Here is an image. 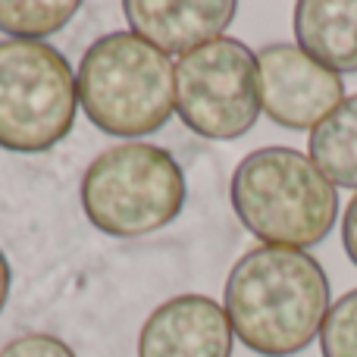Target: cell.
Here are the masks:
<instances>
[{"mask_svg":"<svg viewBox=\"0 0 357 357\" xmlns=\"http://www.w3.org/2000/svg\"><path fill=\"white\" fill-rule=\"evenodd\" d=\"M229 197L241 226L273 248L320 245L339 216L335 185L295 148L251 151L235 167Z\"/></svg>","mask_w":357,"mask_h":357,"instance_id":"obj_2","label":"cell"},{"mask_svg":"<svg viewBox=\"0 0 357 357\" xmlns=\"http://www.w3.org/2000/svg\"><path fill=\"white\" fill-rule=\"evenodd\" d=\"M257 54L238 38H216L176 63V113L195 135L235 142L260 116Z\"/></svg>","mask_w":357,"mask_h":357,"instance_id":"obj_6","label":"cell"},{"mask_svg":"<svg viewBox=\"0 0 357 357\" xmlns=\"http://www.w3.org/2000/svg\"><path fill=\"white\" fill-rule=\"evenodd\" d=\"M0 357H75V351L63 339L47 333H29L6 342L0 348Z\"/></svg>","mask_w":357,"mask_h":357,"instance_id":"obj_14","label":"cell"},{"mask_svg":"<svg viewBox=\"0 0 357 357\" xmlns=\"http://www.w3.org/2000/svg\"><path fill=\"white\" fill-rule=\"evenodd\" d=\"M123 13L132 31L163 54H191L222 38L238 3L232 0H126Z\"/></svg>","mask_w":357,"mask_h":357,"instance_id":"obj_9","label":"cell"},{"mask_svg":"<svg viewBox=\"0 0 357 357\" xmlns=\"http://www.w3.org/2000/svg\"><path fill=\"white\" fill-rule=\"evenodd\" d=\"M260 107L282 129L314 132L345 100L342 75L320 66L298 44H266L257 50Z\"/></svg>","mask_w":357,"mask_h":357,"instance_id":"obj_7","label":"cell"},{"mask_svg":"<svg viewBox=\"0 0 357 357\" xmlns=\"http://www.w3.org/2000/svg\"><path fill=\"white\" fill-rule=\"evenodd\" d=\"M310 160L335 188H357V94L310 132Z\"/></svg>","mask_w":357,"mask_h":357,"instance_id":"obj_11","label":"cell"},{"mask_svg":"<svg viewBox=\"0 0 357 357\" xmlns=\"http://www.w3.org/2000/svg\"><path fill=\"white\" fill-rule=\"evenodd\" d=\"M75 85L88 123L126 142L160 132L176 110V66L135 31L100 35L82 56Z\"/></svg>","mask_w":357,"mask_h":357,"instance_id":"obj_3","label":"cell"},{"mask_svg":"<svg viewBox=\"0 0 357 357\" xmlns=\"http://www.w3.org/2000/svg\"><path fill=\"white\" fill-rule=\"evenodd\" d=\"M222 301L241 345L260 357H291L320 335L329 276L307 251L264 245L238 257Z\"/></svg>","mask_w":357,"mask_h":357,"instance_id":"obj_1","label":"cell"},{"mask_svg":"<svg viewBox=\"0 0 357 357\" xmlns=\"http://www.w3.org/2000/svg\"><path fill=\"white\" fill-rule=\"evenodd\" d=\"M79 0H0V31L16 41H44L73 22Z\"/></svg>","mask_w":357,"mask_h":357,"instance_id":"obj_12","label":"cell"},{"mask_svg":"<svg viewBox=\"0 0 357 357\" xmlns=\"http://www.w3.org/2000/svg\"><path fill=\"white\" fill-rule=\"evenodd\" d=\"M10 279H13V273H10V260H6V254L0 251V314H3L6 298H10Z\"/></svg>","mask_w":357,"mask_h":357,"instance_id":"obj_16","label":"cell"},{"mask_svg":"<svg viewBox=\"0 0 357 357\" xmlns=\"http://www.w3.org/2000/svg\"><path fill=\"white\" fill-rule=\"evenodd\" d=\"M342 245H345L348 260L357 266V195L348 201L345 216H342Z\"/></svg>","mask_w":357,"mask_h":357,"instance_id":"obj_15","label":"cell"},{"mask_svg":"<svg viewBox=\"0 0 357 357\" xmlns=\"http://www.w3.org/2000/svg\"><path fill=\"white\" fill-rule=\"evenodd\" d=\"M320 351L323 357H357V289L329 304L320 326Z\"/></svg>","mask_w":357,"mask_h":357,"instance_id":"obj_13","label":"cell"},{"mask_svg":"<svg viewBox=\"0 0 357 357\" xmlns=\"http://www.w3.org/2000/svg\"><path fill=\"white\" fill-rule=\"evenodd\" d=\"M79 85L69 60L47 41H0V148L41 154L73 132Z\"/></svg>","mask_w":357,"mask_h":357,"instance_id":"obj_5","label":"cell"},{"mask_svg":"<svg viewBox=\"0 0 357 357\" xmlns=\"http://www.w3.org/2000/svg\"><path fill=\"white\" fill-rule=\"evenodd\" d=\"M226 307L207 295H176L144 320L138 357H232Z\"/></svg>","mask_w":357,"mask_h":357,"instance_id":"obj_8","label":"cell"},{"mask_svg":"<svg viewBox=\"0 0 357 357\" xmlns=\"http://www.w3.org/2000/svg\"><path fill=\"white\" fill-rule=\"evenodd\" d=\"M295 41L333 73H357V0H301Z\"/></svg>","mask_w":357,"mask_h":357,"instance_id":"obj_10","label":"cell"},{"mask_svg":"<svg viewBox=\"0 0 357 357\" xmlns=\"http://www.w3.org/2000/svg\"><path fill=\"white\" fill-rule=\"evenodd\" d=\"M185 207V173L167 148L123 142L91 160L82 176V210L98 232L142 238L160 232Z\"/></svg>","mask_w":357,"mask_h":357,"instance_id":"obj_4","label":"cell"}]
</instances>
